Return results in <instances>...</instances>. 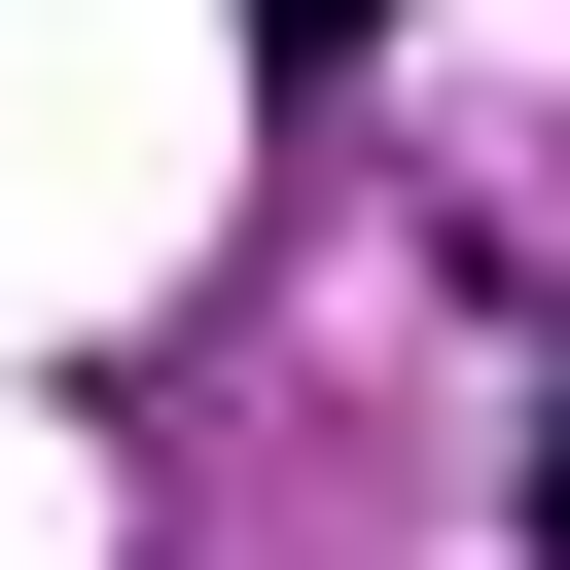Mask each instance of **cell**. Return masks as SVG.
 Returning a JSON list of instances; mask_svg holds the SVG:
<instances>
[{"label": "cell", "mask_w": 570, "mask_h": 570, "mask_svg": "<svg viewBox=\"0 0 570 570\" xmlns=\"http://www.w3.org/2000/svg\"><path fill=\"white\" fill-rule=\"evenodd\" d=\"M356 36H392V0H249V71H356Z\"/></svg>", "instance_id": "1"}, {"label": "cell", "mask_w": 570, "mask_h": 570, "mask_svg": "<svg viewBox=\"0 0 570 570\" xmlns=\"http://www.w3.org/2000/svg\"><path fill=\"white\" fill-rule=\"evenodd\" d=\"M534 570H570V392H534Z\"/></svg>", "instance_id": "2"}]
</instances>
